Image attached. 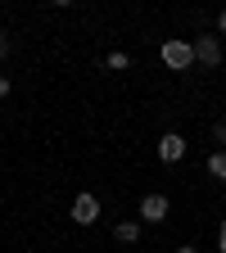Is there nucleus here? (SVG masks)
<instances>
[{
  "label": "nucleus",
  "instance_id": "obj_1",
  "mask_svg": "<svg viewBox=\"0 0 226 253\" xmlns=\"http://www.w3.org/2000/svg\"><path fill=\"white\" fill-rule=\"evenodd\" d=\"M163 63L172 73H185L195 63V41H163Z\"/></svg>",
  "mask_w": 226,
  "mask_h": 253
},
{
  "label": "nucleus",
  "instance_id": "obj_2",
  "mask_svg": "<svg viewBox=\"0 0 226 253\" xmlns=\"http://www.w3.org/2000/svg\"><path fill=\"white\" fill-rule=\"evenodd\" d=\"M73 221L77 226H95V221H100V199L95 195H77L73 199Z\"/></svg>",
  "mask_w": 226,
  "mask_h": 253
},
{
  "label": "nucleus",
  "instance_id": "obj_3",
  "mask_svg": "<svg viewBox=\"0 0 226 253\" xmlns=\"http://www.w3.org/2000/svg\"><path fill=\"white\" fill-rule=\"evenodd\" d=\"M168 212H172L168 195H145V199H140V221H158V226H163Z\"/></svg>",
  "mask_w": 226,
  "mask_h": 253
},
{
  "label": "nucleus",
  "instance_id": "obj_4",
  "mask_svg": "<svg viewBox=\"0 0 226 253\" xmlns=\"http://www.w3.org/2000/svg\"><path fill=\"white\" fill-rule=\"evenodd\" d=\"M195 59L204 63V68H217V63H222V41L217 37H199L195 41Z\"/></svg>",
  "mask_w": 226,
  "mask_h": 253
},
{
  "label": "nucleus",
  "instance_id": "obj_5",
  "mask_svg": "<svg viewBox=\"0 0 226 253\" xmlns=\"http://www.w3.org/2000/svg\"><path fill=\"white\" fill-rule=\"evenodd\" d=\"M158 158H163V163H181V158H185V136L168 131L163 140H158Z\"/></svg>",
  "mask_w": 226,
  "mask_h": 253
},
{
  "label": "nucleus",
  "instance_id": "obj_6",
  "mask_svg": "<svg viewBox=\"0 0 226 253\" xmlns=\"http://www.w3.org/2000/svg\"><path fill=\"white\" fill-rule=\"evenodd\" d=\"M113 235H118V244H136L140 240V221H118Z\"/></svg>",
  "mask_w": 226,
  "mask_h": 253
},
{
  "label": "nucleus",
  "instance_id": "obj_7",
  "mask_svg": "<svg viewBox=\"0 0 226 253\" xmlns=\"http://www.w3.org/2000/svg\"><path fill=\"white\" fill-rule=\"evenodd\" d=\"M208 172H213L217 181H226V149H217V154L208 158Z\"/></svg>",
  "mask_w": 226,
  "mask_h": 253
},
{
  "label": "nucleus",
  "instance_id": "obj_8",
  "mask_svg": "<svg viewBox=\"0 0 226 253\" xmlns=\"http://www.w3.org/2000/svg\"><path fill=\"white\" fill-rule=\"evenodd\" d=\"M213 136H217V145H226V122H217V126H213Z\"/></svg>",
  "mask_w": 226,
  "mask_h": 253
},
{
  "label": "nucleus",
  "instance_id": "obj_9",
  "mask_svg": "<svg viewBox=\"0 0 226 253\" xmlns=\"http://www.w3.org/2000/svg\"><path fill=\"white\" fill-rule=\"evenodd\" d=\"M217 249L226 253V221H222V226H217Z\"/></svg>",
  "mask_w": 226,
  "mask_h": 253
},
{
  "label": "nucleus",
  "instance_id": "obj_10",
  "mask_svg": "<svg viewBox=\"0 0 226 253\" xmlns=\"http://www.w3.org/2000/svg\"><path fill=\"white\" fill-rule=\"evenodd\" d=\"M217 32H222V37H226V9L217 14Z\"/></svg>",
  "mask_w": 226,
  "mask_h": 253
},
{
  "label": "nucleus",
  "instance_id": "obj_11",
  "mask_svg": "<svg viewBox=\"0 0 226 253\" xmlns=\"http://www.w3.org/2000/svg\"><path fill=\"white\" fill-rule=\"evenodd\" d=\"M5 95H9V77H0V100H5Z\"/></svg>",
  "mask_w": 226,
  "mask_h": 253
},
{
  "label": "nucleus",
  "instance_id": "obj_12",
  "mask_svg": "<svg viewBox=\"0 0 226 253\" xmlns=\"http://www.w3.org/2000/svg\"><path fill=\"white\" fill-rule=\"evenodd\" d=\"M5 54H9V41H5V37H0V59H5Z\"/></svg>",
  "mask_w": 226,
  "mask_h": 253
},
{
  "label": "nucleus",
  "instance_id": "obj_13",
  "mask_svg": "<svg viewBox=\"0 0 226 253\" xmlns=\"http://www.w3.org/2000/svg\"><path fill=\"white\" fill-rule=\"evenodd\" d=\"M177 253H199V249H190V244H185V249H177Z\"/></svg>",
  "mask_w": 226,
  "mask_h": 253
}]
</instances>
